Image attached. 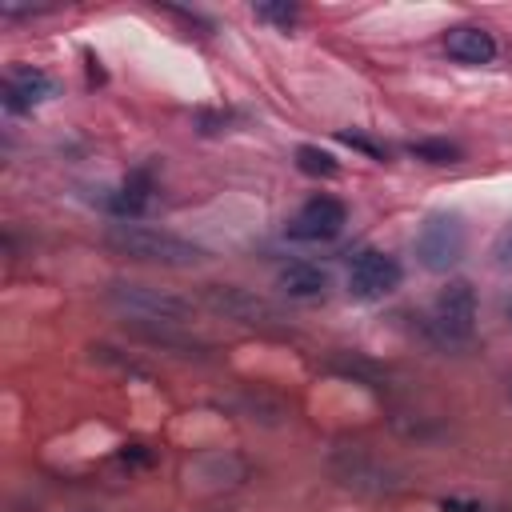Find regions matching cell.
<instances>
[{"instance_id":"15","label":"cell","mask_w":512,"mask_h":512,"mask_svg":"<svg viewBox=\"0 0 512 512\" xmlns=\"http://www.w3.org/2000/svg\"><path fill=\"white\" fill-rule=\"evenodd\" d=\"M488 256H492V268H496V272H512V220L492 236Z\"/></svg>"},{"instance_id":"13","label":"cell","mask_w":512,"mask_h":512,"mask_svg":"<svg viewBox=\"0 0 512 512\" xmlns=\"http://www.w3.org/2000/svg\"><path fill=\"white\" fill-rule=\"evenodd\" d=\"M296 168H300L304 176H324V180H332V176L340 172V164L332 160V152H324V148H316V144H300V148H296Z\"/></svg>"},{"instance_id":"14","label":"cell","mask_w":512,"mask_h":512,"mask_svg":"<svg viewBox=\"0 0 512 512\" xmlns=\"http://www.w3.org/2000/svg\"><path fill=\"white\" fill-rule=\"evenodd\" d=\"M408 152L416 160H428V164H456L460 160V144H452V140H416V144H408Z\"/></svg>"},{"instance_id":"12","label":"cell","mask_w":512,"mask_h":512,"mask_svg":"<svg viewBox=\"0 0 512 512\" xmlns=\"http://www.w3.org/2000/svg\"><path fill=\"white\" fill-rule=\"evenodd\" d=\"M336 472L344 476V484H356V488H368V480H384V476H388L384 464H372L360 448H352V452H348V468L336 464Z\"/></svg>"},{"instance_id":"10","label":"cell","mask_w":512,"mask_h":512,"mask_svg":"<svg viewBox=\"0 0 512 512\" xmlns=\"http://www.w3.org/2000/svg\"><path fill=\"white\" fill-rule=\"evenodd\" d=\"M444 48L452 60L460 64H492L496 60V36L480 24H460V28H448L444 36Z\"/></svg>"},{"instance_id":"9","label":"cell","mask_w":512,"mask_h":512,"mask_svg":"<svg viewBox=\"0 0 512 512\" xmlns=\"http://www.w3.org/2000/svg\"><path fill=\"white\" fill-rule=\"evenodd\" d=\"M52 76L48 72H40V68H12L8 72V80H4V108L8 112H32L40 100H48L52 96Z\"/></svg>"},{"instance_id":"20","label":"cell","mask_w":512,"mask_h":512,"mask_svg":"<svg viewBox=\"0 0 512 512\" xmlns=\"http://www.w3.org/2000/svg\"><path fill=\"white\" fill-rule=\"evenodd\" d=\"M508 396H512V376H508Z\"/></svg>"},{"instance_id":"1","label":"cell","mask_w":512,"mask_h":512,"mask_svg":"<svg viewBox=\"0 0 512 512\" xmlns=\"http://www.w3.org/2000/svg\"><path fill=\"white\" fill-rule=\"evenodd\" d=\"M104 244L128 260H140V264H160V268H196L208 260V248L192 244L188 236H176L168 228H148V224H136V220H120V224H108L104 232Z\"/></svg>"},{"instance_id":"3","label":"cell","mask_w":512,"mask_h":512,"mask_svg":"<svg viewBox=\"0 0 512 512\" xmlns=\"http://www.w3.org/2000/svg\"><path fill=\"white\" fill-rule=\"evenodd\" d=\"M476 292L468 280H452L448 288H440V296L432 300L428 316H424V332L440 344V348H464L476 336Z\"/></svg>"},{"instance_id":"18","label":"cell","mask_w":512,"mask_h":512,"mask_svg":"<svg viewBox=\"0 0 512 512\" xmlns=\"http://www.w3.org/2000/svg\"><path fill=\"white\" fill-rule=\"evenodd\" d=\"M440 508L444 512H480V504H468V500H444Z\"/></svg>"},{"instance_id":"4","label":"cell","mask_w":512,"mask_h":512,"mask_svg":"<svg viewBox=\"0 0 512 512\" xmlns=\"http://www.w3.org/2000/svg\"><path fill=\"white\" fill-rule=\"evenodd\" d=\"M468 252V224L460 212H432L416 232V260L428 272H448Z\"/></svg>"},{"instance_id":"17","label":"cell","mask_w":512,"mask_h":512,"mask_svg":"<svg viewBox=\"0 0 512 512\" xmlns=\"http://www.w3.org/2000/svg\"><path fill=\"white\" fill-rule=\"evenodd\" d=\"M340 140H344V144H352V148L372 152L376 160H384V156H388V148H380V144H372V140H364V136H356V132H340Z\"/></svg>"},{"instance_id":"19","label":"cell","mask_w":512,"mask_h":512,"mask_svg":"<svg viewBox=\"0 0 512 512\" xmlns=\"http://www.w3.org/2000/svg\"><path fill=\"white\" fill-rule=\"evenodd\" d=\"M504 316H508V324H512V300H508V308H504Z\"/></svg>"},{"instance_id":"5","label":"cell","mask_w":512,"mask_h":512,"mask_svg":"<svg viewBox=\"0 0 512 512\" xmlns=\"http://www.w3.org/2000/svg\"><path fill=\"white\" fill-rule=\"evenodd\" d=\"M400 280H404L400 260L388 256V252H380V248H360L352 256V264H348V296L352 300H364V304L392 296L400 288Z\"/></svg>"},{"instance_id":"11","label":"cell","mask_w":512,"mask_h":512,"mask_svg":"<svg viewBox=\"0 0 512 512\" xmlns=\"http://www.w3.org/2000/svg\"><path fill=\"white\" fill-rule=\"evenodd\" d=\"M280 288L288 296H296V300H316L328 288V272L320 264H312V260H292V264L280 268Z\"/></svg>"},{"instance_id":"16","label":"cell","mask_w":512,"mask_h":512,"mask_svg":"<svg viewBox=\"0 0 512 512\" xmlns=\"http://www.w3.org/2000/svg\"><path fill=\"white\" fill-rule=\"evenodd\" d=\"M256 16H260V20H272V24H284V28H288V24L296 20V4H260V8H256Z\"/></svg>"},{"instance_id":"6","label":"cell","mask_w":512,"mask_h":512,"mask_svg":"<svg viewBox=\"0 0 512 512\" xmlns=\"http://www.w3.org/2000/svg\"><path fill=\"white\" fill-rule=\"evenodd\" d=\"M348 224V208L336 196H312L300 204V212L288 220V240H304V244H320V240H336Z\"/></svg>"},{"instance_id":"7","label":"cell","mask_w":512,"mask_h":512,"mask_svg":"<svg viewBox=\"0 0 512 512\" xmlns=\"http://www.w3.org/2000/svg\"><path fill=\"white\" fill-rule=\"evenodd\" d=\"M204 300H208L212 312H220L236 324H248V328H276L280 324V312L268 300H260V296H252L248 288H236V284H208Z\"/></svg>"},{"instance_id":"2","label":"cell","mask_w":512,"mask_h":512,"mask_svg":"<svg viewBox=\"0 0 512 512\" xmlns=\"http://www.w3.org/2000/svg\"><path fill=\"white\" fill-rule=\"evenodd\" d=\"M108 304L128 316L132 324H168V328H180L184 320H192V304L176 292H164V288H152V284H136V280H112L108 284Z\"/></svg>"},{"instance_id":"8","label":"cell","mask_w":512,"mask_h":512,"mask_svg":"<svg viewBox=\"0 0 512 512\" xmlns=\"http://www.w3.org/2000/svg\"><path fill=\"white\" fill-rule=\"evenodd\" d=\"M152 192H156L152 164H140V168H132V172L120 180V188L108 196V212L120 216V220H140V216L148 212V204H152Z\"/></svg>"}]
</instances>
